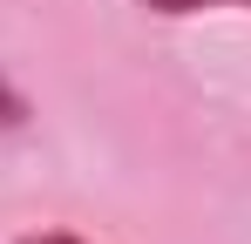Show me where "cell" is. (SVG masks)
<instances>
[{"mask_svg":"<svg viewBox=\"0 0 251 244\" xmlns=\"http://www.w3.org/2000/svg\"><path fill=\"white\" fill-rule=\"evenodd\" d=\"M150 14H170V21H183V14H204V7H251V0H143Z\"/></svg>","mask_w":251,"mask_h":244,"instance_id":"1","label":"cell"},{"mask_svg":"<svg viewBox=\"0 0 251 244\" xmlns=\"http://www.w3.org/2000/svg\"><path fill=\"white\" fill-rule=\"evenodd\" d=\"M14 244H88V238H75V231H27V238H14Z\"/></svg>","mask_w":251,"mask_h":244,"instance_id":"2","label":"cell"}]
</instances>
